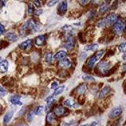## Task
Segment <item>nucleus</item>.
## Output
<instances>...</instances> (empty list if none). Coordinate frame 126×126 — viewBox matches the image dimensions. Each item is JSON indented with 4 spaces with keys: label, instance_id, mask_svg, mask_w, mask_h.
<instances>
[{
    "label": "nucleus",
    "instance_id": "4468645a",
    "mask_svg": "<svg viewBox=\"0 0 126 126\" xmlns=\"http://www.w3.org/2000/svg\"><path fill=\"white\" fill-rule=\"evenodd\" d=\"M66 56H67L66 52H65V51H63V50H61L54 55V60H62L63 59H65L66 57Z\"/></svg>",
    "mask_w": 126,
    "mask_h": 126
},
{
    "label": "nucleus",
    "instance_id": "2f4dec72",
    "mask_svg": "<svg viewBox=\"0 0 126 126\" xmlns=\"http://www.w3.org/2000/svg\"><path fill=\"white\" fill-rule=\"evenodd\" d=\"M106 25V21H105V18H102L101 20H99L97 22V26L98 27H101V26H105Z\"/></svg>",
    "mask_w": 126,
    "mask_h": 126
},
{
    "label": "nucleus",
    "instance_id": "412c9836",
    "mask_svg": "<svg viewBox=\"0 0 126 126\" xmlns=\"http://www.w3.org/2000/svg\"><path fill=\"white\" fill-rule=\"evenodd\" d=\"M44 111H45L44 106H43V105H39L36 107V109H35L34 113L35 114V115H40V114H42Z\"/></svg>",
    "mask_w": 126,
    "mask_h": 126
},
{
    "label": "nucleus",
    "instance_id": "5fc2aeb1",
    "mask_svg": "<svg viewBox=\"0 0 126 126\" xmlns=\"http://www.w3.org/2000/svg\"><path fill=\"white\" fill-rule=\"evenodd\" d=\"M1 60H2V58H1V57H0V61H1Z\"/></svg>",
    "mask_w": 126,
    "mask_h": 126
},
{
    "label": "nucleus",
    "instance_id": "9d476101",
    "mask_svg": "<svg viewBox=\"0 0 126 126\" xmlns=\"http://www.w3.org/2000/svg\"><path fill=\"white\" fill-rule=\"evenodd\" d=\"M67 2L66 1H62L59 2V5L58 7V11L59 14H65V11L67 10Z\"/></svg>",
    "mask_w": 126,
    "mask_h": 126
},
{
    "label": "nucleus",
    "instance_id": "a19ab883",
    "mask_svg": "<svg viewBox=\"0 0 126 126\" xmlns=\"http://www.w3.org/2000/svg\"><path fill=\"white\" fill-rule=\"evenodd\" d=\"M53 99H54V95L52 94V95H50V96L47 97V98H46V102H48V101H51V100H53Z\"/></svg>",
    "mask_w": 126,
    "mask_h": 126
},
{
    "label": "nucleus",
    "instance_id": "4be33fe9",
    "mask_svg": "<svg viewBox=\"0 0 126 126\" xmlns=\"http://www.w3.org/2000/svg\"><path fill=\"white\" fill-rule=\"evenodd\" d=\"M64 89H65V86H63V85L60 86H58V87L54 90V92L53 93L54 97L57 96V95H58V94H62L63 92V90H64Z\"/></svg>",
    "mask_w": 126,
    "mask_h": 126
},
{
    "label": "nucleus",
    "instance_id": "7c9ffc66",
    "mask_svg": "<svg viewBox=\"0 0 126 126\" xmlns=\"http://www.w3.org/2000/svg\"><path fill=\"white\" fill-rule=\"evenodd\" d=\"M103 54H104V51L101 50V51H98V52H96V53L94 54V56H95L97 60H98V59L102 56V55H103Z\"/></svg>",
    "mask_w": 126,
    "mask_h": 126
},
{
    "label": "nucleus",
    "instance_id": "e433bc0d",
    "mask_svg": "<svg viewBox=\"0 0 126 126\" xmlns=\"http://www.w3.org/2000/svg\"><path fill=\"white\" fill-rule=\"evenodd\" d=\"M57 2H58V1H48V2H47V6H52L54 4H56Z\"/></svg>",
    "mask_w": 126,
    "mask_h": 126
},
{
    "label": "nucleus",
    "instance_id": "aec40b11",
    "mask_svg": "<svg viewBox=\"0 0 126 126\" xmlns=\"http://www.w3.org/2000/svg\"><path fill=\"white\" fill-rule=\"evenodd\" d=\"M28 29H29V23L27 22L25 23H24V24L21 26V28H20V33H21L22 36H25L26 34Z\"/></svg>",
    "mask_w": 126,
    "mask_h": 126
},
{
    "label": "nucleus",
    "instance_id": "8fccbe9b",
    "mask_svg": "<svg viewBox=\"0 0 126 126\" xmlns=\"http://www.w3.org/2000/svg\"><path fill=\"white\" fill-rule=\"evenodd\" d=\"M17 126H28V125H26L25 124H23V123H21V124H19V125H17Z\"/></svg>",
    "mask_w": 126,
    "mask_h": 126
},
{
    "label": "nucleus",
    "instance_id": "6ab92c4d",
    "mask_svg": "<svg viewBox=\"0 0 126 126\" xmlns=\"http://www.w3.org/2000/svg\"><path fill=\"white\" fill-rule=\"evenodd\" d=\"M97 60H98L96 59V57H95V56H94V55L89 59V60H88V62H87V65H88L89 69H92L93 68L94 65V63H95Z\"/></svg>",
    "mask_w": 126,
    "mask_h": 126
},
{
    "label": "nucleus",
    "instance_id": "a211bd4d",
    "mask_svg": "<svg viewBox=\"0 0 126 126\" xmlns=\"http://www.w3.org/2000/svg\"><path fill=\"white\" fill-rule=\"evenodd\" d=\"M6 38L11 42H14L17 40V36L14 33H8L6 34Z\"/></svg>",
    "mask_w": 126,
    "mask_h": 126
},
{
    "label": "nucleus",
    "instance_id": "7ed1b4c3",
    "mask_svg": "<svg viewBox=\"0 0 126 126\" xmlns=\"http://www.w3.org/2000/svg\"><path fill=\"white\" fill-rule=\"evenodd\" d=\"M67 37L65 38L66 42L65 43V45H63V47L67 49V50H72L74 48V45H75V41H74V39L70 36V35H67Z\"/></svg>",
    "mask_w": 126,
    "mask_h": 126
},
{
    "label": "nucleus",
    "instance_id": "cd10ccee",
    "mask_svg": "<svg viewBox=\"0 0 126 126\" xmlns=\"http://www.w3.org/2000/svg\"><path fill=\"white\" fill-rule=\"evenodd\" d=\"M34 112L33 111H30L27 113V116H26V119L28 121H32L33 120V117H34Z\"/></svg>",
    "mask_w": 126,
    "mask_h": 126
},
{
    "label": "nucleus",
    "instance_id": "9b49d317",
    "mask_svg": "<svg viewBox=\"0 0 126 126\" xmlns=\"http://www.w3.org/2000/svg\"><path fill=\"white\" fill-rule=\"evenodd\" d=\"M31 46H32V41L30 39H29V40L21 43V44L19 45V48L21 50L26 51V50H29L31 48Z\"/></svg>",
    "mask_w": 126,
    "mask_h": 126
},
{
    "label": "nucleus",
    "instance_id": "49530a36",
    "mask_svg": "<svg viewBox=\"0 0 126 126\" xmlns=\"http://www.w3.org/2000/svg\"><path fill=\"white\" fill-rule=\"evenodd\" d=\"M97 125V122L96 121H93L92 124H90V126H96Z\"/></svg>",
    "mask_w": 126,
    "mask_h": 126
},
{
    "label": "nucleus",
    "instance_id": "ddd939ff",
    "mask_svg": "<svg viewBox=\"0 0 126 126\" xmlns=\"http://www.w3.org/2000/svg\"><path fill=\"white\" fill-rule=\"evenodd\" d=\"M13 116H14V111H12V110H11V111H8L3 117V121H2L3 124L6 125V124L9 123V122L11 121Z\"/></svg>",
    "mask_w": 126,
    "mask_h": 126
},
{
    "label": "nucleus",
    "instance_id": "f03ea898",
    "mask_svg": "<svg viewBox=\"0 0 126 126\" xmlns=\"http://www.w3.org/2000/svg\"><path fill=\"white\" fill-rule=\"evenodd\" d=\"M105 21H106V25H114L117 21V16L116 14L111 13L108 14L107 16L105 18Z\"/></svg>",
    "mask_w": 126,
    "mask_h": 126
},
{
    "label": "nucleus",
    "instance_id": "20e7f679",
    "mask_svg": "<svg viewBox=\"0 0 126 126\" xmlns=\"http://www.w3.org/2000/svg\"><path fill=\"white\" fill-rule=\"evenodd\" d=\"M97 68L102 74H106L109 71V64L106 61H101L98 64Z\"/></svg>",
    "mask_w": 126,
    "mask_h": 126
},
{
    "label": "nucleus",
    "instance_id": "a18cd8bd",
    "mask_svg": "<svg viewBox=\"0 0 126 126\" xmlns=\"http://www.w3.org/2000/svg\"><path fill=\"white\" fill-rule=\"evenodd\" d=\"M122 71H123V72H126V64H123V67H122Z\"/></svg>",
    "mask_w": 126,
    "mask_h": 126
},
{
    "label": "nucleus",
    "instance_id": "0eeeda50",
    "mask_svg": "<svg viewBox=\"0 0 126 126\" xmlns=\"http://www.w3.org/2000/svg\"><path fill=\"white\" fill-rule=\"evenodd\" d=\"M52 112L54 113L55 116L62 117V116H63L65 114V109L63 107V106H62V105H58V106H56V107L54 108V110H53Z\"/></svg>",
    "mask_w": 126,
    "mask_h": 126
},
{
    "label": "nucleus",
    "instance_id": "f8f14e48",
    "mask_svg": "<svg viewBox=\"0 0 126 126\" xmlns=\"http://www.w3.org/2000/svg\"><path fill=\"white\" fill-rule=\"evenodd\" d=\"M55 121V115L53 112H48L46 117V121L48 125H52Z\"/></svg>",
    "mask_w": 126,
    "mask_h": 126
},
{
    "label": "nucleus",
    "instance_id": "f257e3e1",
    "mask_svg": "<svg viewBox=\"0 0 126 126\" xmlns=\"http://www.w3.org/2000/svg\"><path fill=\"white\" fill-rule=\"evenodd\" d=\"M125 27L126 25L125 22L121 21L117 22L113 26V32L116 34H120L124 32V30L125 29Z\"/></svg>",
    "mask_w": 126,
    "mask_h": 126
},
{
    "label": "nucleus",
    "instance_id": "2eb2a0df",
    "mask_svg": "<svg viewBox=\"0 0 126 126\" xmlns=\"http://www.w3.org/2000/svg\"><path fill=\"white\" fill-rule=\"evenodd\" d=\"M8 68H9V63L6 60H4L0 62V72L5 73L7 72Z\"/></svg>",
    "mask_w": 126,
    "mask_h": 126
},
{
    "label": "nucleus",
    "instance_id": "3c124183",
    "mask_svg": "<svg viewBox=\"0 0 126 126\" xmlns=\"http://www.w3.org/2000/svg\"><path fill=\"white\" fill-rule=\"evenodd\" d=\"M80 126H90V125H88V124H87V125H80Z\"/></svg>",
    "mask_w": 126,
    "mask_h": 126
},
{
    "label": "nucleus",
    "instance_id": "a878e982",
    "mask_svg": "<svg viewBox=\"0 0 126 126\" xmlns=\"http://www.w3.org/2000/svg\"><path fill=\"white\" fill-rule=\"evenodd\" d=\"M108 10H109V5L108 4H104V5H102L99 7L98 12H99V14H104L106 12H107Z\"/></svg>",
    "mask_w": 126,
    "mask_h": 126
},
{
    "label": "nucleus",
    "instance_id": "b1692460",
    "mask_svg": "<svg viewBox=\"0 0 126 126\" xmlns=\"http://www.w3.org/2000/svg\"><path fill=\"white\" fill-rule=\"evenodd\" d=\"M98 48V45L97 44H92V45H87L84 49L86 51H95Z\"/></svg>",
    "mask_w": 126,
    "mask_h": 126
},
{
    "label": "nucleus",
    "instance_id": "393cba45",
    "mask_svg": "<svg viewBox=\"0 0 126 126\" xmlns=\"http://www.w3.org/2000/svg\"><path fill=\"white\" fill-rule=\"evenodd\" d=\"M86 90V86L84 84H81L77 87V93L78 94H83Z\"/></svg>",
    "mask_w": 126,
    "mask_h": 126
},
{
    "label": "nucleus",
    "instance_id": "39448f33",
    "mask_svg": "<svg viewBox=\"0 0 126 126\" xmlns=\"http://www.w3.org/2000/svg\"><path fill=\"white\" fill-rule=\"evenodd\" d=\"M122 112V109L121 107H115L111 109V111L109 113V117L112 119H114V118H117V117H119L121 115V113Z\"/></svg>",
    "mask_w": 126,
    "mask_h": 126
},
{
    "label": "nucleus",
    "instance_id": "c03bdc74",
    "mask_svg": "<svg viewBox=\"0 0 126 126\" xmlns=\"http://www.w3.org/2000/svg\"><path fill=\"white\" fill-rule=\"evenodd\" d=\"M78 2L80 3V5H82V6H84V5H85V4H87L88 2V1H78Z\"/></svg>",
    "mask_w": 126,
    "mask_h": 126
},
{
    "label": "nucleus",
    "instance_id": "4c0bfd02",
    "mask_svg": "<svg viewBox=\"0 0 126 126\" xmlns=\"http://www.w3.org/2000/svg\"><path fill=\"white\" fill-rule=\"evenodd\" d=\"M94 15H95V11H94V10H92V11H90V12L88 13V18H92V17H94Z\"/></svg>",
    "mask_w": 126,
    "mask_h": 126
},
{
    "label": "nucleus",
    "instance_id": "de8ad7c7",
    "mask_svg": "<svg viewBox=\"0 0 126 126\" xmlns=\"http://www.w3.org/2000/svg\"><path fill=\"white\" fill-rule=\"evenodd\" d=\"M5 3H6V2H4V1H1V2H0V5H1L0 6L2 7V6H3V5L5 4Z\"/></svg>",
    "mask_w": 126,
    "mask_h": 126
},
{
    "label": "nucleus",
    "instance_id": "473e14b6",
    "mask_svg": "<svg viewBox=\"0 0 126 126\" xmlns=\"http://www.w3.org/2000/svg\"><path fill=\"white\" fill-rule=\"evenodd\" d=\"M86 56H87V54L85 52H81L80 54V56H79V60H80V61L84 60V59L86 58Z\"/></svg>",
    "mask_w": 126,
    "mask_h": 126
},
{
    "label": "nucleus",
    "instance_id": "c85d7f7f",
    "mask_svg": "<svg viewBox=\"0 0 126 126\" xmlns=\"http://www.w3.org/2000/svg\"><path fill=\"white\" fill-rule=\"evenodd\" d=\"M118 50L121 52H126V43H122L118 46Z\"/></svg>",
    "mask_w": 126,
    "mask_h": 126
},
{
    "label": "nucleus",
    "instance_id": "c9c22d12",
    "mask_svg": "<svg viewBox=\"0 0 126 126\" xmlns=\"http://www.w3.org/2000/svg\"><path fill=\"white\" fill-rule=\"evenodd\" d=\"M6 90L4 89L3 87H2L1 86H0V95L1 96H4L6 94Z\"/></svg>",
    "mask_w": 126,
    "mask_h": 126
},
{
    "label": "nucleus",
    "instance_id": "72a5a7b5",
    "mask_svg": "<svg viewBox=\"0 0 126 126\" xmlns=\"http://www.w3.org/2000/svg\"><path fill=\"white\" fill-rule=\"evenodd\" d=\"M28 11H29V14H30L34 12V8L31 4L29 5V7H28Z\"/></svg>",
    "mask_w": 126,
    "mask_h": 126
},
{
    "label": "nucleus",
    "instance_id": "37998d69",
    "mask_svg": "<svg viewBox=\"0 0 126 126\" xmlns=\"http://www.w3.org/2000/svg\"><path fill=\"white\" fill-rule=\"evenodd\" d=\"M33 3L35 5V6H37V7H39L40 6V4H41V2L39 1H34Z\"/></svg>",
    "mask_w": 126,
    "mask_h": 126
},
{
    "label": "nucleus",
    "instance_id": "f704fd0d",
    "mask_svg": "<svg viewBox=\"0 0 126 126\" xmlns=\"http://www.w3.org/2000/svg\"><path fill=\"white\" fill-rule=\"evenodd\" d=\"M4 33H5V27L3 26V25H2L1 23H0V36L4 34Z\"/></svg>",
    "mask_w": 126,
    "mask_h": 126
},
{
    "label": "nucleus",
    "instance_id": "1a4fd4ad",
    "mask_svg": "<svg viewBox=\"0 0 126 126\" xmlns=\"http://www.w3.org/2000/svg\"><path fill=\"white\" fill-rule=\"evenodd\" d=\"M21 100V95H17V94H14V95H12L10 98V101L11 102L13 105H21L22 103Z\"/></svg>",
    "mask_w": 126,
    "mask_h": 126
},
{
    "label": "nucleus",
    "instance_id": "58836bf2",
    "mask_svg": "<svg viewBox=\"0 0 126 126\" xmlns=\"http://www.w3.org/2000/svg\"><path fill=\"white\" fill-rule=\"evenodd\" d=\"M62 29H65V30H70V29H72L73 28H72V26L66 25H65V26H63Z\"/></svg>",
    "mask_w": 126,
    "mask_h": 126
},
{
    "label": "nucleus",
    "instance_id": "864d4df0",
    "mask_svg": "<svg viewBox=\"0 0 126 126\" xmlns=\"http://www.w3.org/2000/svg\"><path fill=\"white\" fill-rule=\"evenodd\" d=\"M0 113H1V106H0Z\"/></svg>",
    "mask_w": 126,
    "mask_h": 126
},
{
    "label": "nucleus",
    "instance_id": "6e6552de",
    "mask_svg": "<svg viewBox=\"0 0 126 126\" xmlns=\"http://www.w3.org/2000/svg\"><path fill=\"white\" fill-rule=\"evenodd\" d=\"M46 41V35H39L35 38V44L37 46H43Z\"/></svg>",
    "mask_w": 126,
    "mask_h": 126
},
{
    "label": "nucleus",
    "instance_id": "79ce46f5",
    "mask_svg": "<svg viewBox=\"0 0 126 126\" xmlns=\"http://www.w3.org/2000/svg\"><path fill=\"white\" fill-rule=\"evenodd\" d=\"M57 87H58V83H57V82H54L51 83V88H52V89H56Z\"/></svg>",
    "mask_w": 126,
    "mask_h": 126
},
{
    "label": "nucleus",
    "instance_id": "c756f323",
    "mask_svg": "<svg viewBox=\"0 0 126 126\" xmlns=\"http://www.w3.org/2000/svg\"><path fill=\"white\" fill-rule=\"evenodd\" d=\"M63 105H64L65 106H67V107H72V106L73 105L72 101H71V100H69V99L65 100L64 101H63Z\"/></svg>",
    "mask_w": 126,
    "mask_h": 126
},
{
    "label": "nucleus",
    "instance_id": "5701e85b",
    "mask_svg": "<svg viewBox=\"0 0 126 126\" xmlns=\"http://www.w3.org/2000/svg\"><path fill=\"white\" fill-rule=\"evenodd\" d=\"M53 57H54V56H53L52 53H51V52H47V53H46L45 57H44L45 61L47 63H48V64H50V63L52 62V60H53Z\"/></svg>",
    "mask_w": 126,
    "mask_h": 126
},
{
    "label": "nucleus",
    "instance_id": "dca6fc26",
    "mask_svg": "<svg viewBox=\"0 0 126 126\" xmlns=\"http://www.w3.org/2000/svg\"><path fill=\"white\" fill-rule=\"evenodd\" d=\"M29 23V29H31L33 32H36L39 29V25L36 24V22L33 20H30L29 22H28Z\"/></svg>",
    "mask_w": 126,
    "mask_h": 126
},
{
    "label": "nucleus",
    "instance_id": "603ef678",
    "mask_svg": "<svg viewBox=\"0 0 126 126\" xmlns=\"http://www.w3.org/2000/svg\"><path fill=\"white\" fill-rule=\"evenodd\" d=\"M0 49H1V41H0Z\"/></svg>",
    "mask_w": 126,
    "mask_h": 126
},
{
    "label": "nucleus",
    "instance_id": "bb28decb",
    "mask_svg": "<svg viewBox=\"0 0 126 126\" xmlns=\"http://www.w3.org/2000/svg\"><path fill=\"white\" fill-rule=\"evenodd\" d=\"M82 78L84 81H88V82H94L95 81L94 77H92V76H88V75H84V76H83Z\"/></svg>",
    "mask_w": 126,
    "mask_h": 126
},
{
    "label": "nucleus",
    "instance_id": "ea45409f",
    "mask_svg": "<svg viewBox=\"0 0 126 126\" xmlns=\"http://www.w3.org/2000/svg\"><path fill=\"white\" fill-rule=\"evenodd\" d=\"M42 13H43V10H37L36 11H35V12L34 13L35 15H36V16H39V15H40V14H42Z\"/></svg>",
    "mask_w": 126,
    "mask_h": 126
},
{
    "label": "nucleus",
    "instance_id": "6e6d98bb",
    "mask_svg": "<svg viewBox=\"0 0 126 126\" xmlns=\"http://www.w3.org/2000/svg\"><path fill=\"white\" fill-rule=\"evenodd\" d=\"M113 126H117V125H113Z\"/></svg>",
    "mask_w": 126,
    "mask_h": 126
},
{
    "label": "nucleus",
    "instance_id": "09e8293b",
    "mask_svg": "<svg viewBox=\"0 0 126 126\" xmlns=\"http://www.w3.org/2000/svg\"><path fill=\"white\" fill-rule=\"evenodd\" d=\"M122 58H123V60H126V52L124 53V55H123V57H122Z\"/></svg>",
    "mask_w": 126,
    "mask_h": 126
},
{
    "label": "nucleus",
    "instance_id": "423d86ee",
    "mask_svg": "<svg viewBox=\"0 0 126 126\" xmlns=\"http://www.w3.org/2000/svg\"><path fill=\"white\" fill-rule=\"evenodd\" d=\"M71 65H72V63L70 62V60H68V59L65 58V59H63V60L59 61L58 67L61 69H65V68H69Z\"/></svg>",
    "mask_w": 126,
    "mask_h": 126
},
{
    "label": "nucleus",
    "instance_id": "f3484780",
    "mask_svg": "<svg viewBox=\"0 0 126 126\" xmlns=\"http://www.w3.org/2000/svg\"><path fill=\"white\" fill-rule=\"evenodd\" d=\"M110 86H105L104 88H102L101 90V91L99 92V95H98L99 98H105L110 93Z\"/></svg>",
    "mask_w": 126,
    "mask_h": 126
}]
</instances>
